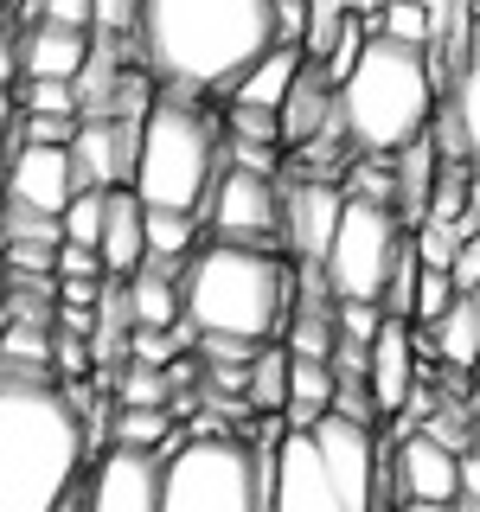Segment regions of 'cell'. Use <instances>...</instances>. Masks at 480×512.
<instances>
[{
  "label": "cell",
  "instance_id": "cell-1",
  "mask_svg": "<svg viewBox=\"0 0 480 512\" xmlns=\"http://www.w3.org/2000/svg\"><path fill=\"white\" fill-rule=\"evenodd\" d=\"M141 64L167 96H231V84L276 45V0H141Z\"/></svg>",
  "mask_w": 480,
  "mask_h": 512
},
{
  "label": "cell",
  "instance_id": "cell-2",
  "mask_svg": "<svg viewBox=\"0 0 480 512\" xmlns=\"http://www.w3.org/2000/svg\"><path fill=\"white\" fill-rule=\"evenodd\" d=\"M84 480V423L58 384L0 378V512H52Z\"/></svg>",
  "mask_w": 480,
  "mask_h": 512
},
{
  "label": "cell",
  "instance_id": "cell-3",
  "mask_svg": "<svg viewBox=\"0 0 480 512\" xmlns=\"http://www.w3.org/2000/svg\"><path fill=\"white\" fill-rule=\"evenodd\" d=\"M295 308V269L276 250L205 244L186 256L180 276V320L192 333H224L244 346H276L282 320Z\"/></svg>",
  "mask_w": 480,
  "mask_h": 512
},
{
  "label": "cell",
  "instance_id": "cell-4",
  "mask_svg": "<svg viewBox=\"0 0 480 512\" xmlns=\"http://www.w3.org/2000/svg\"><path fill=\"white\" fill-rule=\"evenodd\" d=\"M429 109H436V84H429V71H423V52L365 32L352 71L340 77V90H333V116H340L346 148L372 154V160H391L397 148H410L429 128Z\"/></svg>",
  "mask_w": 480,
  "mask_h": 512
},
{
  "label": "cell",
  "instance_id": "cell-5",
  "mask_svg": "<svg viewBox=\"0 0 480 512\" xmlns=\"http://www.w3.org/2000/svg\"><path fill=\"white\" fill-rule=\"evenodd\" d=\"M218 180V128L199 103L186 96H160V103L141 116V141H135V173H128V192H135L141 212H186L199 218L205 192Z\"/></svg>",
  "mask_w": 480,
  "mask_h": 512
},
{
  "label": "cell",
  "instance_id": "cell-6",
  "mask_svg": "<svg viewBox=\"0 0 480 512\" xmlns=\"http://www.w3.org/2000/svg\"><path fill=\"white\" fill-rule=\"evenodd\" d=\"M269 455L237 448L231 436H186L180 455L160 461L154 512H263Z\"/></svg>",
  "mask_w": 480,
  "mask_h": 512
},
{
  "label": "cell",
  "instance_id": "cell-7",
  "mask_svg": "<svg viewBox=\"0 0 480 512\" xmlns=\"http://www.w3.org/2000/svg\"><path fill=\"white\" fill-rule=\"evenodd\" d=\"M404 244V224H397L384 205H352L340 199V224H333V244L320 256V282H327L333 301H372L391 276V256Z\"/></svg>",
  "mask_w": 480,
  "mask_h": 512
},
{
  "label": "cell",
  "instance_id": "cell-8",
  "mask_svg": "<svg viewBox=\"0 0 480 512\" xmlns=\"http://www.w3.org/2000/svg\"><path fill=\"white\" fill-rule=\"evenodd\" d=\"M199 224H212V244H237V250H276V180L218 167L212 192L199 205Z\"/></svg>",
  "mask_w": 480,
  "mask_h": 512
},
{
  "label": "cell",
  "instance_id": "cell-9",
  "mask_svg": "<svg viewBox=\"0 0 480 512\" xmlns=\"http://www.w3.org/2000/svg\"><path fill=\"white\" fill-rule=\"evenodd\" d=\"M340 224V186L320 180H276V244L295 256L301 269H320Z\"/></svg>",
  "mask_w": 480,
  "mask_h": 512
},
{
  "label": "cell",
  "instance_id": "cell-10",
  "mask_svg": "<svg viewBox=\"0 0 480 512\" xmlns=\"http://www.w3.org/2000/svg\"><path fill=\"white\" fill-rule=\"evenodd\" d=\"M263 512H346L340 487L320 468L308 436H288L269 448V480H263Z\"/></svg>",
  "mask_w": 480,
  "mask_h": 512
},
{
  "label": "cell",
  "instance_id": "cell-11",
  "mask_svg": "<svg viewBox=\"0 0 480 512\" xmlns=\"http://www.w3.org/2000/svg\"><path fill=\"white\" fill-rule=\"evenodd\" d=\"M154 500H160V461L128 455V448H109L96 474L77 487V512H154Z\"/></svg>",
  "mask_w": 480,
  "mask_h": 512
},
{
  "label": "cell",
  "instance_id": "cell-12",
  "mask_svg": "<svg viewBox=\"0 0 480 512\" xmlns=\"http://www.w3.org/2000/svg\"><path fill=\"white\" fill-rule=\"evenodd\" d=\"M461 455L436 448L429 436H397V455H391V474H397V506H448L461 493V474H455Z\"/></svg>",
  "mask_w": 480,
  "mask_h": 512
},
{
  "label": "cell",
  "instance_id": "cell-13",
  "mask_svg": "<svg viewBox=\"0 0 480 512\" xmlns=\"http://www.w3.org/2000/svg\"><path fill=\"white\" fill-rule=\"evenodd\" d=\"M0 199L26 205V212H39V218H58L64 199H71V160H64V148H13Z\"/></svg>",
  "mask_w": 480,
  "mask_h": 512
},
{
  "label": "cell",
  "instance_id": "cell-14",
  "mask_svg": "<svg viewBox=\"0 0 480 512\" xmlns=\"http://www.w3.org/2000/svg\"><path fill=\"white\" fill-rule=\"evenodd\" d=\"M180 276H186V263L141 256L135 276L122 282V314H128V327H141V333H173V327H180Z\"/></svg>",
  "mask_w": 480,
  "mask_h": 512
},
{
  "label": "cell",
  "instance_id": "cell-15",
  "mask_svg": "<svg viewBox=\"0 0 480 512\" xmlns=\"http://www.w3.org/2000/svg\"><path fill=\"white\" fill-rule=\"evenodd\" d=\"M416 378H423V365H416L410 327H404V320H384L378 340L365 346V384H372L378 416H397V410H404V397H410Z\"/></svg>",
  "mask_w": 480,
  "mask_h": 512
},
{
  "label": "cell",
  "instance_id": "cell-16",
  "mask_svg": "<svg viewBox=\"0 0 480 512\" xmlns=\"http://www.w3.org/2000/svg\"><path fill=\"white\" fill-rule=\"evenodd\" d=\"M327 122H333V84L314 58H301L295 84H288L282 109H276V148H301V141H314Z\"/></svg>",
  "mask_w": 480,
  "mask_h": 512
},
{
  "label": "cell",
  "instance_id": "cell-17",
  "mask_svg": "<svg viewBox=\"0 0 480 512\" xmlns=\"http://www.w3.org/2000/svg\"><path fill=\"white\" fill-rule=\"evenodd\" d=\"M90 58V32L77 26H52V20H32L20 39V77H52V84H71Z\"/></svg>",
  "mask_w": 480,
  "mask_h": 512
},
{
  "label": "cell",
  "instance_id": "cell-18",
  "mask_svg": "<svg viewBox=\"0 0 480 512\" xmlns=\"http://www.w3.org/2000/svg\"><path fill=\"white\" fill-rule=\"evenodd\" d=\"M96 263H103L109 282H128V276H135V263H141V205H135V192H128V186L109 192V205H103Z\"/></svg>",
  "mask_w": 480,
  "mask_h": 512
},
{
  "label": "cell",
  "instance_id": "cell-19",
  "mask_svg": "<svg viewBox=\"0 0 480 512\" xmlns=\"http://www.w3.org/2000/svg\"><path fill=\"white\" fill-rule=\"evenodd\" d=\"M429 186H436V154H429V141L416 135L410 148L391 154V218L404 224V231H416V224H423Z\"/></svg>",
  "mask_w": 480,
  "mask_h": 512
},
{
  "label": "cell",
  "instance_id": "cell-20",
  "mask_svg": "<svg viewBox=\"0 0 480 512\" xmlns=\"http://www.w3.org/2000/svg\"><path fill=\"white\" fill-rule=\"evenodd\" d=\"M295 71H301V45H269V52L231 84V103L237 109H269V116H276L288 84H295Z\"/></svg>",
  "mask_w": 480,
  "mask_h": 512
},
{
  "label": "cell",
  "instance_id": "cell-21",
  "mask_svg": "<svg viewBox=\"0 0 480 512\" xmlns=\"http://www.w3.org/2000/svg\"><path fill=\"white\" fill-rule=\"evenodd\" d=\"M429 352H436L455 378L474 372V359H480V295H455V301H448V314L429 327Z\"/></svg>",
  "mask_w": 480,
  "mask_h": 512
},
{
  "label": "cell",
  "instance_id": "cell-22",
  "mask_svg": "<svg viewBox=\"0 0 480 512\" xmlns=\"http://www.w3.org/2000/svg\"><path fill=\"white\" fill-rule=\"evenodd\" d=\"M192 250H199V218H186V212H141V256L186 263Z\"/></svg>",
  "mask_w": 480,
  "mask_h": 512
},
{
  "label": "cell",
  "instance_id": "cell-23",
  "mask_svg": "<svg viewBox=\"0 0 480 512\" xmlns=\"http://www.w3.org/2000/svg\"><path fill=\"white\" fill-rule=\"evenodd\" d=\"M282 384H288V352L282 346H256V359L244 365V410L250 416H276L282 410Z\"/></svg>",
  "mask_w": 480,
  "mask_h": 512
},
{
  "label": "cell",
  "instance_id": "cell-24",
  "mask_svg": "<svg viewBox=\"0 0 480 512\" xmlns=\"http://www.w3.org/2000/svg\"><path fill=\"white\" fill-rule=\"evenodd\" d=\"M410 436H429L436 448H448V455H474V404H468V397H461V404H455V397H442V404L429 410Z\"/></svg>",
  "mask_w": 480,
  "mask_h": 512
},
{
  "label": "cell",
  "instance_id": "cell-25",
  "mask_svg": "<svg viewBox=\"0 0 480 512\" xmlns=\"http://www.w3.org/2000/svg\"><path fill=\"white\" fill-rule=\"evenodd\" d=\"M103 205H109V192H71L64 212H58V244L96 250V237H103Z\"/></svg>",
  "mask_w": 480,
  "mask_h": 512
},
{
  "label": "cell",
  "instance_id": "cell-26",
  "mask_svg": "<svg viewBox=\"0 0 480 512\" xmlns=\"http://www.w3.org/2000/svg\"><path fill=\"white\" fill-rule=\"evenodd\" d=\"M167 397H173L167 372H148V365H122L116 410H167Z\"/></svg>",
  "mask_w": 480,
  "mask_h": 512
},
{
  "label": "cell",
  "instance_id": "cell-27",
  "mask_svg": "<svg viewBox=\"0 0 480 512\" xmlns=\"http://www.w3.org/2000/svg\"><path fill=\"white\" fill-rule=\"evenodd\" d=\"M20 116H77L71 84H52V77H20Z\"/></svg>",
  "mask_w": 480,
  "mask_h": 512
},
{
  "label": "cell",
  "instance_id": "cell-28",
  "mask_svg": "<svg viewBox=\"0 0 480 512\" xmlns=\"http://www.w3.org/2000/svg\"><path fill=\"white\" fill-rule=\"evenodd\" d=\"M384 327V314L372 308V301H333V340L346 346H372Z\"/></svg>",
  "mask_w": 480,
  "mask_h": 512
},
{
  "label": "cell",
  "instance_id": "cell-29",
  "mask_svg": "<svg viewBox=\"0 0 480 512\" xmlns=\"http://www.w3.org/2000/svg\"><path fill=\"white\" fill-rule=\"evenodd\" d=\"M448 301H455V288H448V276H436V269H416V301H410V320L436 327V320L448 314Z\"/></svg>",
  "mask_w": 480,
  "mask_h": 512
},
{
  "label": "cell",
  "instance_id": "cell-30",
  "mask_svg": "<svg viewBox=\"0 0 480 512\" xmlns=\"http://www.w3.org/2000/svg\"><path fill=\"white\" fill-rule=\"evenodd\" d=\"M135 7H141V0H96L90 32H96V39H128V32H135Z\"/></svg>",
  "mask_w": 480,
  "mask_h": 512
},
{
  "label": "cell",
  "instance_id": "cell-31",
  "mask_svg": "<svg viewBox=\"0 0 480 512\" xmlns=\"http://www.w3.org/2000/svg\"><path fill=\"white\" fill-rule=\"evenodd\" d=\"M32 13H39V20H52V26H77V32H90L96 0H32Z\"/></svg>",
  "mask_w": 480,
  "mask_h": 512
},
{
  "label": "cell",
  "instance_id": "cell-32",
  "mask_svg": "<svg viewBox=\"0 0 480 512\" xmlns=\"http://www.w3.org/2000/svg\"><path fill=\"white\" fill-rule=\"evenodd\" d=\"M448 288H455V295H480V244L474 237L455 250V263H448Z\"/></svg>",
  "mask_w": 480,
  "mask_h": 512
},
{
  "label": "cell",
  "instance_id": "cell-33",
  "mask_svg": "<svg viewBox=\"0 0 480 512\" xmlns=\"http://www.w3.org/2000/svg\"><path fill=\"white\" fill-rule=\"evenodd\" d=\"M308 32V0H276V45H301Z\"/></svg>",
  "mask_w": 480,
  "mask_h": 512
},
{
  "label": "cell",
  "instance_id": "cell-34",
  "mask_svg": "<svg viewBox=\"0 0 480 512\" xmlns=\"http://www.w3.org/2000/svg\"><path fill=\"white\" fill-rule=\"evenodd\" d=\"M103 282H58V308H96Z\"/></svg>",
  "mask_w": 480,
  "mask_h": 512
},
{
  "label": "cell",
  "instance_id": "cell-35",
  "mask_svg": "<svg viewBox=\"0 0 480 512\" xmlns=\"http://www.w3.org/2000/svg\"><path fill=\"white\" fill-rule=\"evenodd\" d=\"M448 512H480V493H455V500H448Z\"/></svg>",
  "mask_w": 480,
  "mask_h": 512
},
{
  "label": "cell",
  "instance_id": "cell-36",
  "mask_svg": "<svg viewBox=\"0 0 480 512\" xmlns=\"http://www.w3.org/2000/svg\"><path fill=\"white\" fill-rule=\"evenodd\" d=\"M7 116H13V96H7V90H0V128H7Z\"/></svg>",
  "mask_w": 480,
  "mask_h": 512
},
{
  "label": "cell",
  "instance_id": "cell-37",
  "mask_svg": "<svg viewBox=\"0 0 480 512\" xmlns=\"http://www.w3.org/2000/svg\"><path fill=\"white\" fill-rule=\"evenodd\" d=\"M410 7H423V13H429V7H442V0H410Z\"/></svg>",
  "mask_w": 480,
  "mask_h": 512
},
{
  "label": "cell",
  "instance_id": "cell-38",
  "mask_svg": "<svg viewBox=\"0 0 480 512\" xmlns=\"http://www.w3.org/2000/svg\"><path fill=\"white\" fill-rule=\"evenodd\" d=\"M0 77H7V52H0Z\"/></svg>",
  "mask_w": 480,
  "mask_h": 512
},
{
  "label": "cell",
  "instance_id": "cell-39",
  "mask_svg": "<svg viewBox=\"0 0 480 512\" xmlns=\"http://www.w3.org/2000/svg\"><path fill=\"white\" fill-rule=\"evenodd\" d=\"M0 7H7V0H0Z\"/></svg>",
  "mask_w": 480,
  "mask_h": 512
}]
</instances>
